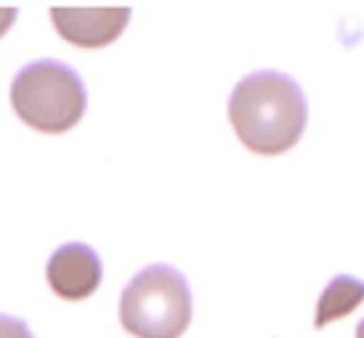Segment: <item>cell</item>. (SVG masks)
I'll return each instance as SVG.
<instances>
[{
    "label": "cell",
    "mask_w": 364,
    "mask_h": 338,
    "mask_svg": "<svg viewBox=\"0 0 364 338\" xmlns=\"http://www.w3.org/2000/svg\"><path fill=\"white\" fill-rule=\"evenodd\" d=\"M229 120L250 152L282 154L301 142L309 123V102L293 78L261 70L234 85Z\"/></svg>",
    "instance_id": "1"
},
{
    "label": "cell",
    "mask_w": 364,
    "mask_h": 338,
    "mask_svg": "<svg viewBox=\"0 0 364 338\" xmlns=\"http://www.w3.org/2000/svg\"><path fill=\"white\" fill-rule=\"evenodd\" d=\"M14 112L43 134H67L88 107L85 83L70 64L38 59L16 72L11 83Z\"/></svg>",
    "instance_id": "2"
},
{
    "label": "cell",
    "mask_w": 364,
    "mask_h": 338,
    "mask_svg": "<svg viewBox=\"0 0 364 338\" xmlns=\"http://www.w3.org/2000/svg\"><path fill=\"white\" fill-rule=\"evenodd\" d=\"M120 322L136 338H181L192 322V290L176 267L152 264L125 285Z\"/></svg>",
    "instance_id": "3"
},
{
    "label": "cell",
    "mask_w": 364,
    "mask_h": 338,
    "mask_svg": "<svg viewBox=\"0 0 364 338\" xmlns=\"http://www.w3.org/2000/svg\"><path fill=\"white\" fill-rule=\"evenodd\" d=\"M51 21L61 38L77 48H104L122 35L131 21L128 6H107V9H72L53 6Z\"/></svg>",
    "instance_id": "4"
},
{
    "label": "cell",
    "mask_w": 364,
    "mask_h": 338,
    "mask_svg": "<svg viewBox=\"0 0 364 338\" xmlns=\"http://www.w3.org/2000/svg\"><path fill=\"white\" fill-rule=\"evenodd\" d=\"M48 285L64 301H82L102 285L104 267L99 253L85 243H67L56 248L46 267Z\"/></svg>",
    "instance_id": "5"
},
{
    "label": "cell",
    "mask_w": 364,
    "mask_h": 338,
    "mask_svg": "<svg viewBox=\"0 0 364 338\" xmlns=\"http://www.w3.org/2000/svg\"><path fill=\"white\" fill-rule=\"evenodd\" d=\"M359 304H364V280L351 275H338L333 277L327 287L319 296V304H316V317H314V325L316 328H324L330 325L333 319L348 317Z\"/></svg>",
    "instance_id": "6"
},
{
    "label": "cell",
    "mask_w": 364,
    "mask_h": 338,
    "mask_svg": "<svg viewBox=\"0 0 364 338\" xmlns=\"http://www.w3.org/2000/svg\"><path fill=\"white\" fill-rule=\"evenodd\" d=\"M0 338H35L30 325L19 317L11 315H0Z\"/></svg>",
    "instance_id": "7"
},
{
    "label": "cell",
    "mask_w": 364,
    "mask_h": 338,
    "mask_svg": "<svg viewBox=\"0 0 364 338\" xmlns=\"http://www.w3.org/2000/svg\"><path fill=\"white\" fill-rule=\"evenodd\" d=\"M14 21H16V9L14 6H0V38L11 30Z\"/></svg>",
    "instance_id": "8"
},
{
    "label": "cell",
    "mask_w": 364,
    "mask_h": 338,
    "mask_svg": "<svg viewBox=\"0 0 364 338\" xmlns=\"http://www.w3.org/2000/svg\"><path fill=\"white\" fill-rule=\"evenodd\" d=\"M356 338H364V319L356 325Z\"/></svg>",
    "instance_id": "9"
}]
</instances>
